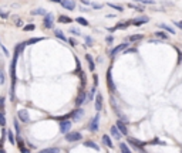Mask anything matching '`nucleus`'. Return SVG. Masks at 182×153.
I'll list each match as a JSON object with an SVG mask.
<instances>
[{
    "label": "nucleus",
    "mask_w": 182,
    "mask_h": 153,
    "mask_svg": "<svg viewBox=\"0 0 182 153\" xmlns=\"http://www.w3.org/2000/svg\"><path fill=\"white\" fill-rule=\"evenodd\" d=\"M17 57L19 54L14 53V57H13V61L10 64V77H12V89H10V98L14 99V87H16V62H17Z\"/></svg>",
    "instance_id": "f257e3e1"
},
{
    "label": "nucleus",
    "mask_w": 182,
    "mask_h": 153,
    "mask_svg": "<svg viewBox=\"0 0 182 153\" xmlns=\"http://www.w3.org/2000/svg\"><path fill=\"white\" fill-rule=\"evenodd\" d=\"M83 139V135L80 132H68L66 133V141L67 142H78Z\"/></svg>",
    "instance_id": "f03ea898"
},
{
    "label": "nucleus",
    "mask_w": 182,
    "mask_h": 153,
    "mask_svg": "<svg viewBox=\"0 0 182 153\" xmlns=\"http://www.w3.org/2000/svg\"><path fill=\"white\" fill-rule=\"evenodd\" d=\"M98 126H100V115H95L94 118L90 120L88 129H90L91 132H97V130H98Z\"/></svg>",
    "instance_id": "7ed1b4c3"
},
{
    "label": "nucleus",
    "mask_w": 182,
    "mask_h": 153,
    "mask_svg": "<svg viewBox=\"0 0 182 153\" xmlns=\"http://www.w3.org/2000/svg\"><path fill=\"white\" fill-rule=\"evenodd\" d=\"M83 115H84V111L81 109V108H77L75 111H73L71 113H68V116H70V118L74 120V122H77V120L81 119V116H83Z\"/></svg>",
    "instance_id": "20e7f679"
},
{
    "label": "nucleus",
    "mask_w": 182,
    "mask_h": 153,
    "mask_svg": "<svg viewBox=\"0 0 182 153\" xmlns=\"http://www.w3.org/2000/svg\"><path fill=\"white\" fill-rule=\"evenodd\" d=\"M107 87L108 89L114 94L115 92V84H114V81H112V74H111V70L107 71Z\"/></svg>",
    "instance_id": "39448f33"
},
{
    "label": "nucleus",
    "mask_w": 182,
    "mask_h": 153,
    "mask_svg": "<svg viewBox=\"0 0 182 153\" xmlns=\"http://www.w3.org/2000/svg\"><path fill=\"white\" fill-rule=\"evenodd\" d=\"M128 143L129 145H133L138 152H142V150H144V143L140 142V141H136V139H134V137H128Z\"/></svg>",
    "instance_id": "423d86ee"
},
{
    "label": "nucleus",
    "mask_w": 182,
    "mask_h": 153,
    "mask_svg": "<svg viewBox=\"0 0 182 153\" xmlns=\"http://www.w3.org/2000/svg\"><path fill=\"white\" fill-rule=\"evenodd\" d=\"M70 129H71V122L70 120L64 119V120L60 122V132L61 133H68L70 132Z\"/></svg>",
    "instance_id": "0eeeda50"
},
{
    "label": "nucleus",
    "mask_w": 182,
    "mask_h": 153,
    "mask_svg": "<svg viewBox=\"0 0 182 153\" xmlns=\"http://www.w3.org/2000/svg\"><path fill=\"white\" fill-rule=\"evenodd\" d=\"M44 26H46V29H53V26H54V17L51 13H47L44 16Z\"/></svg>",
    "instance_id": "6e6552de"
},
{
    "label": "nucleus",
    "mask_w": 182,
    "mask_h": 153,
    "mask_svg": "<svg viewBox=\"0 0 182 153\" xmlns=\"http://www.w3.org/2000/svg\"><path fill=\"white\" fill-rule=\"evenodd\" d=\"M131 21V24L134 26H141V24H145V23H148L149 19L147 16H140V17H136V19H133V20H129Z\"/></svg>",
    "instance_id": "1a4fd4ad"
},
{
    "label": "nucleus",
    "mask_w": 182,
    "mask_h": 153,
    "mask_svg": "<svg viewBox=\"0 0 182 153\" xmlns=\"http://www.w3.org/2000/svg\"><path fill=\"white\" fill-rule=\"evenodd\" d=\"M17 116H19V119L21 120V122H29L30 120V118H29V112L26 111V109H20V111L17 112Z\"/></svg>",
    "instance_id": "9d476101"
},
{
    "label": "nucleus",
    "mask_w": 182,
    "mask_h": 153,
    "mask_svg": "<svg viewBox=\"0 0 182 153\" xmlns=\"http://www.w3.org/2000/svg\"><path fill=\"white\" fill-rule=\"evenodd\" d=\"M60 4H61L64 9H67V10H74L75 9V3L73 0H61Z\"/></svg>",
    "instance_id": "9b49d317"
},
{
    "label": "nucleus",
    "mask_w": 182,
    "mask_h": 153,
    "mask_svg": "<svg viewBox=\"0 0 182 153\" xmlns=\"http://www.w3.org/2000/svg\"><path fill=\"white\" fill-rule=\"evenodd\" d=\"M117 128L120 129V132L122 133V135H128V128H127V125H125V122H122V120H117Z\"/></svg>",
    "instance_id": "f8f14e48"
},
{
    "label": "nucleus",
    "mask_w": 182,
    "mask_h": 153,
    "mask_svg": "<svg viewBox=\"0 0 182 153\" xmlns=\"http://www.w3.org/2000/svg\"><path fill=\"white\" fill-rule=\"evenodd\" d=\"M95 111L98 112L103 109V95L101 94H97V96H95Z\"/></svg>",
    "instance_id": "ddd939ff"
},
{
    "label": "nucleus",
    "mask_w": 182,
    "mask_h": 153,
    "mask_svg": "<svg viewBox=\"0 0 182 153\" xmlns=\"http://www.w3.org/2000/svg\"><path fill=\"white\" fill-rule=\"evenodd\" d=\"M87 99H88V96L86 95V92H80L78 96H77V99H75V105L80 106V105H83V103L86 102Z\"/></svg>",
    "instance_id": "4468645a"
},
{
    "label": "nucleus",
    "mask_w": 182,
    "mask_h": 153,
    "mask_svg": "<svg viewBox=\"0 0 182 153\" xmlns=\"http://www.w3.org/2000/svg\"><path fill=\"white\" fill-rule=\"evenodd\" d=\"M127 47H128V44H127V43H121L120 46H117L115 48H114V50H112L110 54H111L112 57H114L117 53H120V51H125V48H127Z\"/></svg>",
    "instance_id": "2eb2a0df"
},
{
    "label": "nucleus",
    "mask_w": 182,
    "mask_h": 153,
    "mask_svg": "<svg viewBox=\"0 0 182 153\" xmlns=\"http://www.w3.org/2000/svg\"><path fill=\"white\" fill-rule=\"evenodd\" d=\"M111 135L115 137V139H118V141H120L121 137H122V133L120 132V129L117 128V125H114V126L111 128Z\"/></svg>",
    "instance_id": "dca6fc26"
},
{
    "label": "nucleus",
    "mask_w": 182,
    "mask_h": 153,
    "mask_svg": "<svg viewBox=\"0 0 182 153\" xmlns=\"http://www.w3.org/2000/svg\"><path fill=\"white\" fill-rule=\"evenodd\" d=\"M17 145H19V148H20V152H21V153H31V152H30V150L24 146L23 141H21V139H20L19 136H17Z\"/></svg>",
    "instance_id": "f3484780"
},
{
    "label": "nucleus",
    "mask_w": 182,
    "mask_h": 153,
    "mask_svg": "<svg viewBox=\"0 0 182 153\" xmlns=\"http://www.w3.org/2000/svg\"><path fill=\"white\" fill-rule=\"evenodd\" d=\"M31 14H33V16H46V14H47V12H46V9L38 7V9H34V10H31Z\"/></svg>",
    "instance_id": "a211bd4d"
},
{
    "label": "nucleus",
    "mask_w": 182,
    "mask_h": 153,
    "mask_svg": "<svg viewBox=\"0 0 182 153\" xmlns=\"http://www.w3.org/2000/svg\"><path fill=\"white\" fill-rule=\"evenodd\" d=\"M86 60L88 62V67H90V71H94L95 70V64H94V60L91 57V54H86Z\"/></svg>",
    "instance_id": "6ab92c4d"
},
{
    "label": "nucleus",
    "mask_w": 182,
    "mask_h": 153,
    "mask_svg": "<svg viewBox=\"0 0 182 153\" xmlns=\"http://www.w3.org/2000/svg\"><path fill=\"white\" fill-rule=\"evenodd\" d=\"M129 24H131V21H127V23H118L114 29H111V31H114V30H125Z\"/></svg>",
    "instance_id": "aec40b11"
},
{
    "label": "nucleus",
    "mask_w": 182,
    "mask_h": 153,
    "mask_svg": "<svg viewBox=\"0 0 182 153\" xmlns=\"http://www.w3.org/2000/svg\"><path fill=\"white\" fill-rule=\"evenodd\" d=\"M84 146H87V148H91V149H94V150H100V146L97 145V143H94L93 141L84 142Z\"/></svg>",
    "instance_id": "412c9836"
},
{
    "label": "nucleus",
    "mask_w": 182,
    "mask_h": 153,
    "mask_svg": "<svg viewBox=\"0 0 182 153\" xmlns=\"http://www.w3.org/2000/svg\"><path fill=\"white\" fill-rule=\"evenodd\" d=\"M54 34H56V37L58 38V40H63V41H66L67 38H66V36H64V33H63L61 30H54Z\"/></svg>",
    "instance_id": "4be33fe9"
},
{
    "label": "nucleus",
    "mask_w": 182,
    "mask_h": 153,
    "mask_svg": "<svg viewBox=\"0 0 182 153\" xmlns=\"http://www.w3.org/2000/svg\"><path fill=\"white\" fill-rule=\"evenodd\" d=\"M103 142H104V145H107L108 148H112V141H111V137L108 136V135H104L103 136Z\"/></svg>",
    "instance_id": "5701e85b"
},
{
    "label": "nucleus",
    "mask_w": 182,
    "mask_h": 153,
    "mask_svg": "<svg viewBox=\"0 0 182 153\" xmlns=\"http://www.w3.org/2000/svg\"><path fill=\"white\" fill-rule=\"evenodd\" d=\"M142 37H144L142 34H133V36H129V37H128V40L133 43V41H138V40H142Z\"/></svg>",
    "instance_id": "b1692460"
},
{
    "label": "nucleus",
    "mask_w": 182,
    "mask_h": 153,
    "mask_svg": "<svg viewBox=\"0 0 182 153\" xmlns=\"http://www.w3.org/2000/svg\"><path fill=\"white\" fill-rule=\"evenodd\" d=\"M38 153H60V149L58 148H49V149L40 150Z\"/></svg>",
    "instance_id": "393cba45"
},
{
    "label": "nucleus",
    "mask_w": 182,
    "mask_h": 153,
    "mask_svg": "<svg viewBox=\"0 0 182 153\" xmlns=\"http://www.w3.org/2000/svg\"><path fill=\"white\" fill-rule=\"evenodd\" d=\"M120 149H121V153H131L129 148L125 145L124 142H120Z\"/></svg>",
    "instance_id": "a878e982"
},
{
    "label": "nucleus",
    "mask_w": 182,
    "mask_h": 153,
    "mask_svg": "<svg viewBox=\"0 0 182 153\" xmlns=\"http://www.w3.org/2000/svg\"><path fill=\"white\" fill-rule=\"evenodd\" d=\"M155 37H159V38H162V40H168L169 36H168L165 31H157V33H155Z\"/></svg>",
    "instance_id": "bb28decb"
},
{
    "label": "nucleus",
    "mask_w": 182,
    "mask_h": 153,
    "mask_svg": "<svg viewBox=\"0 0 182 153\" xmlns=\"http://www.w3.org/2000/svg\"><path fill=\"white\" fill-rule=\"evenodd\" d=\"M159 27H161L162 30L168 31V33H171V34H174V33H175V30L172 29V27H169V26H166V24H159Z\"/></svg>",
    "instance_id": "cd10ccee"
},
{
    "label": "nucleus",
    "mask_w": 182,
    "mask_h": 153,
    "mask_svg": "<svg viewBox=\"0 0 182 153\" xmlns=\"http://www.w3.org/2000/svg\"><path fill=\"white\" fill-rule=\"evenodd\" d=\"M42 40H44V37H36V38H31V40H29V41H26V44H27V46H30V44L38 43V41H42Z\"/></svg>",
    "instance_id": "c85d7f7f"
},
{
    "label": "nucleus",
    "mask_w": 182,
    "mask_h": 153,
    "mask_svg": "<svg viewBox=\"0 0 182 153\" xmlns=\"http://www.w3.org/2000/svg\"><path fill=\"white\" fill-rule=\"evenodd\" d=\"M0 126H6V115L3 111H0Z\"/></svg>",
    "instance_id": "c756f323"
},
{
    "label": "nucleus",
    "mask_w": 182,
    "mask_h": 153,
    "mask_svg": "<svg viewBox=\"0 0 182 153\" xmlns=\"http://www.w3.org/2000/svg\"><path fill=\"white\" fill-rule=\"evenodd\" d=\"M75 21L78 23V24H81V26H88V21L84 19V17H77L75 19Z\"/></svg>",
    "instance_id": "7c9ffc66"
},
{
    "label": "nucleus",
    "mask_w": 182,
    "mask_h": 153,
    "mask_svg": "<svg viewBox=\"0 0 182 153\" xmlns=\"http://www.w3.org/2000/svg\"><path fill=\"white\" fill-rule=\"evenodd\" d=\"M58 21H60V23H71V19L70 17H67V16H60L58 17Z\"/></svg>",
    "instance_id": "2f4dec72"
},
{
    "label": "nucleus",
    "mask_w": 182,
    "mask_h": 153,
    "mask_svg": "<svg viewBox=\"0 0 182 153\" xmlns=\"http://www.w3.org/2000/svg\"><path fill=\"white\" fill-rule=\"evenodd\" d=\"M34 29H36V26H34V24H27V26H24V27H23V30H24V31H33Z\"/></svg>",
    "instance_id": "473e14b6"
},
{
    "label": "nucleus",
    "mask_w": 182,
    "mask_h": 153,
    "mask_svg": "<svg viewBox=\"0 0 182 153\" xmlns=\"http://www.w3.org/2000/svg\"><path fill=\"white\" fill-rule=\"evenodd\" d=\"M13 125H14V130L17 132V135L20 133V125H19V122H17V119H14V122H13Z\"/></svg>",
    "instance_id": "72a5a7b5"
},
{
    "label": "nucleus",
    "mask_w": 182,
    "mask_h": 153,
    "mask_svg": "<svg viewBox=\"0 0 182 153\" xmlns=\"http://www.w3.org/2000/svg\"><path fill=\"white\" fill-rule=\"evenodd\" d=\"M7 135H9V142H10L12 145H14V143H16V139H14V136H13V133L7 132Z\"/></svg>",
    "instance_id": "f704fd0d"
},
{
    "label": "nucleus",
    "mask_w": 182,
    "mask_h": 153,
    "mask_svg": "<svg viewBox=\"0 0 182 153\" xmlns=\"http://www.w3.org/2000/svg\"><path fill=\"white\" fill-rule=\"evenodd\" d=\"M136 3H144V4H154L155 3V2H154V0H138V2H136Z\"/></svg>",
    "instance_id": "c9c22d12"
},
{
    "label": "nucleus",
    "mask_w": 182,
    "mask_h": 153,
    "mask_svg": "<svg viewBox=\"0 0 182 153\" xmlns=\"http://www.w3.org/2000/svg\"><path fill=\"white\" fill-rule=\"evenodd\" d=\"M108 6L112 9H115V10H118V12H122V7H121V6H115V4H112V3H108Z\"/></svg>",
    "instance_id": "e433bc0d"
},
{
    "label": "nucleus",
    "mask_w": 182,
    "mask_h": 153,
    "mask_svg": "<svg viewBox=\"0 0 182 153\" xmlns=\"http://www.w3.org/2000/svg\"><path fill=\"white\" fill-rule=\"evenodd\" d=\"M94 94H95V87H93L91 88V91H90V94H88V99H91V98L94 96Z\"/></svg>",
    "instance_id": "4c0bfd02"
},
{
    "label": "nucleus",
    "mask_w": 182,
    "mask_h": 153,
    "mask_svg": "<svg viewBox=\"0 0 182 153\" xmlns=\"http://www.w3.org/2000/svg\"><path fill=\"white\" fill-rule=\"evenodd\" d=\"M0 84H2V85L4 84V75H3V71L2 70H0Z\"/></svg>",
    "instance_id": "58836bf2"
},
{
    "label": "nucleus",
    "mask_w": 182,
    "mask_h": 153,
    "mask_svg": "<svg viewBox=\"0 0 182 153\" xmlns=\"http://www.w3.org/2000/svg\"><path fill=\"white\" fill-rule=\"evenodd\" d=\"M105 41H107V43H108V44H111V43H112V41H114V37H112V36H108V37H107V38H105Z\"/></svg>",
    "instance_id": "ea45409f"
},
{
    "label": "nucleus",
    "mask_w": 182,
    "mask_h": 153,
    "mask_svg": "<svg viewBox=\"0 0 182 153\" xmlns=\"http://www.w3.org/2000/svg\"><path fill=\"white\" fill-rule=\"evenodd\" d=\"M70 31L73 34H77V36H80V30L78 29H70Z\"/></svg>",
    "instance_id": "a19ab883"
},
{
    "label": "nucleus",
    "mask_w": 182,
    "mask_h": 153,
    "mask_svg": "<svg viewBox=\"0 0 182 153\" xmlns=\"http://www.w3.org/2000/svg\"><path fill=\"white\" fill-rule=\"evenodd\" d=\"M93 79H94V85H98V75H93Z\"/></svg>",
    "instance_id": "79ce46f5"
},
{
    "label": "nucleus",
    "mask_w": 182,
    "mask_h": 153,
    "mask_svg": "<svg viewBox=\"0 0 182 153\" xmlns=\"http://www.w3.org/2000/svg\"><path fill=\"white\" fill-rule=\"evenodd\" d=\"M177 53H178V62H182V53L177 48Z\"/></svg>",
    "instance_id": "37998d69"
},
{
    "label": "nucleus",
    "mask_w": 182,
    "mask_h": 153,
    "mask_svg": "<svg viewBox=\"0 0 182 153\" xmlns=\"http://www.w3.org/2000/svg\"><path fill=\"white\" fill-rule=\"evenodd\" d=\"M0 17H2V19H7V17H9V13H4V12H0Z\"/></svg>",
    "instance_id": "c03bdc74"
},
{
    "label": "nucleus",
    "mask_w": 182,
    "mask_h": 153,
    "mask_svg": "<svg viewBox=\"0 0 182 153\" xmlns=\"http://www.w3.org/2000/svg\"><path fill=\"white\" fill-rule=\"evenodd\" d=\"M4 108V98H0V109Z\"/></svg>",
    "instance_id": "a18cd8bd"
},
{
    "label": "nucleus",
    "mask_w": 182,
    "mask_h": 153,
    "mask_svg": "<svg viewBox=\"0 0 182 153\" xmlns=\"http://www.w3.org/2000/svg\"><path fill=\"white\" fill-rule=\"evenodd\" d=\"M174 24H175V26H178L179 29L182 30V21H174Z\"/></svg>",
    "instance_id": "49530a36"
},
{
    "label": "nucleus",
    "mask_w": 182,
    "mask_h": 153,
    "mask_svg": "<svg viewBox=\"0 0 182 153\" xmlns=\"http://www.w3.org/2000/svg\"><path fill=\"white\" fill-rule=\"evenodd\" d=\"M70 44H71L73 47H74V46H77V41H75L74 38H71V40H70Z\"/></svg>",
    "instance_id": "de8ad7c7"
},
{
    "label": "nucleus",
    "mask_w": 182,
    "mask_h": 153,
    "mask_svg": "<svg viewBox=\"0 0 182 153\" xmlns=\"http://www.w3.org/2000/svg\"><path fill=\"white\" fill-rule=\"evenodd\" d=\"M86 41H87V44H93V40H91V37H87V38H86Z\"/></svg>",
    "instance_id": "09e8293b"
},
{
    "label": "nucleus",
    "mask_w": 182,
    "mask_h": 153,
    "mask_svg": "<svg viewBox=\"0 0 182 153\" xmlns=\"http://www.w3.org/2000/svg\"><path fill=\"white\" fill-rule=\"evenodd\" d=\"M93 7H94V9H101L103 6H100V4H93Z\"/></svg>",
    "instance_id": "8fccbe9b"
},
{
    "label": "nucleus",
    "mask_w": 182,
    "mask_h": 153,
    "mask_svg": "<svg viewBox=\"0 0 182 153\" xmlns=\"http://www.w3.org/2000/svg\"><path fill=\"white\" fill-rule=\"evenodd\" d=\"M50 2H54V3H60L61 0H50Z\"/></svg>",
    "instance_id": "3c124183"
},
{
    "label": "nucleus",
    "mask_w": 182,
    "mask_h": 153,
    "mask_svg": "<svg viewBox=\"0 0 182 153\" xmlns=\"http://www.w3.org/2000/svg\"><path fill=\"white\" fill-rule=\"evenodd\" d=\"M141 153H148V152H147V150H145V149H144V150H142V152H141Z\"/></svg>",
    "instance_id": "603ef678"
},
{
    "label": "nucleus",
    "mask_w": 182,
    "mask_h": 153,
    "mask_svg": "<svg viewBox=\"0 0 182 153\" xmlns=\"http://www.w3.org/2000/svg\"><path fill=\"white\" fill-rule=\"evenodd\" d=\"M0 153H4V150H3V149H0Z\"/></svg>",
    "instance_id": "864d4df0"
}]
</instances>
